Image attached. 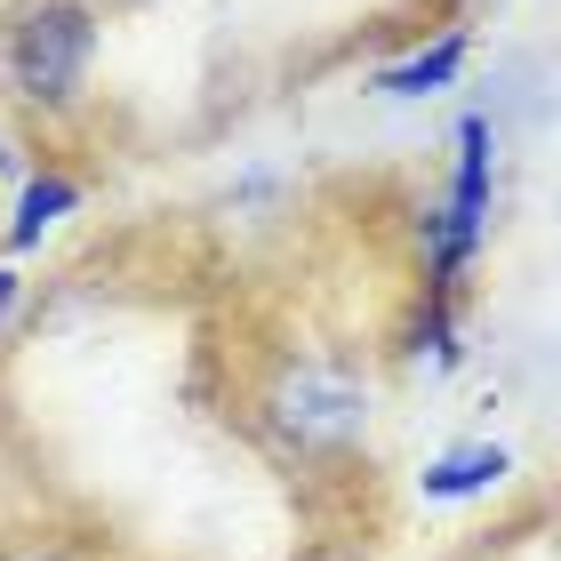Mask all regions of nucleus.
<instances>
[{
  "label": "nucleus",
  "instance_id": "f257e3e1",
  "mask_svg": "<svg viewBox=\"0 0 561 561\" xmlns=\"http://www.w3.org/2000/svg\"><path fill=\"white\" fill-rule=\"evenodd\" d=\"M96 65V9L89 0H24L0 33V72L33 113H65L81 105Z\"/></svg>",
  "mask_w": 561,
  "mask_h": 561
},
{
  "label": "nucleus",
  "instance_id": "f03ea898",
  "mask_svg": "<svg viewBox=\"0 0 561 561\" xmlns=\"http://www.w3.org/2000/svg\"><path fill=\"white\" fill-rule=\"evenodd\" d=\"M490 185H497V137H490V121H481V113H466V121H457V176H449V201L425 217L433 289H457V273L473 265L481 233H490Z\"/></svg>",
  "mask_w": 561,
  "mask_h": 561
},
{
  "label": "nucleus",
  "instance_id": "7ed1b4c3",
  "mask_svg": "<svg viewBox=\"0 0 561 561\" xmlns=\"http://www.w3.org/2000/svg\"><path fill=\"white\" fill-rule=\"evenodd\" d=\"M265 417H273V433L289 449H345L353 433L369 425V393L353 386L345 369H329V362H297V369L273 377Z\"/></svg>",
  "mask_w": 561,
  "mask_h": 561
},
{
  "label": "nucleus",
  "instance_id": "20e7f679",
  "mask_svg": "<svg viewBox=\"0 0 561 561\" xmlns=\"http://www.w3.org/2000/svg\"><path fill=\"white\" fill-rule=\"evenodd\" d=\"M72 209H81V176H65V169H24L16 209H9V249H41V233H48V225H65Z\"/></svg>",
  "mask_w": 561,
  "mask_h": 561
},
{
  "label": "nucleus",
  "instance_id": "39448f33",
  "mask_svg": "<svg viewBox=\"0 0 561 561\" xmlns=\"http://www.w3.org/2000/svg\"><path fill=\"white\" fill-rule=\"evenodd\" d=\"M514 473V457H505L497 442H466V449H442L433 466L417 473V490L433 505H457V497H481V490H497V481Z\"/></svg>",
  "mask_w": 561,
  "mask_h": 561
},
{
  "label": "nucleus",
  "instance_id": "423d86ee",
  "mask_svg": "<svg viewBox=\"0 0 561 561\" xmlns=\"http://www.w3.org/2000/svg\"><path fill=\"white\" fill-rule=\"evenodd\" d=\"M457 72H466V33L449 24V33L433 41V48H410V57L386 65L369 89H377V96H442V89L457 81Z\"/></svg>",
  "mask_w": 561,
  "mask_h": 561
},
{
  "label": "nucleus",
  "instance_id": "0eeeda50",
  "mask_svg": "<svg viewBox=\"0 0 561 561\" xmlns=\"http://www.w3.org/2000/svg\"><path fill=\"white\" fill-rule=\"evenodd\" d=\"M410 345L425 353L433 369H449V362H457V321H449V289H433V297H425V313H417V329H410Z\"/></svg>",
  "mask_w": 561,
  "mask_h": 561
},
{
  "label": "nucleus",
  "instance_id": "6e6552de",
  "mask_svg": "<svg viewBox=\"0 0 561 561\" xmlns=\"http://www.w3.org/2000/svg\"><path fill=\"white\" fill-rule=\"evenodd\" d=\"M16 297H24V280H16V265H0V321L16 313Z\"/></svg>",
  "mask_w": 561,
  "mask_h": 561
},
{
  "label": "nucleus",
  "instance_id": "1a4fd4ad",
  "mask_svg": "<svg viewBox=\"0 0 561 561\" xmlns=\"http://www.w3.org/2000/svg\"><path fill=\"white\" fill-rule=\"evenodd\" d=\"M0 561H65V553H0Z\"/></svg>",
  "mask_w": 561,
  "mask_h": 561
}]
</instances>
